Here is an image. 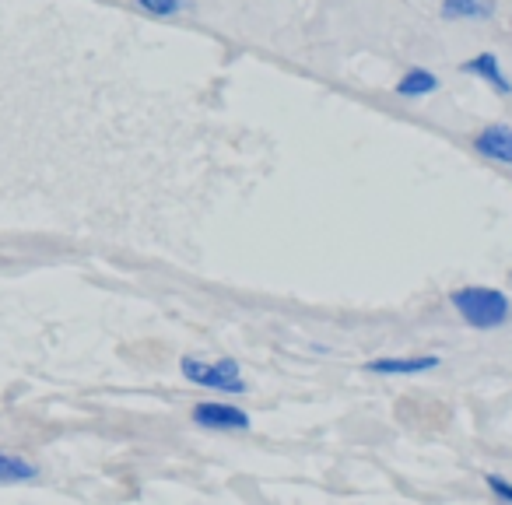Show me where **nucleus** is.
Returning <instances> with one entry per match:
<instances>
[{"mask_svg": "<svg viewBox=\"0 0 512 505\" xmlns=\"http://www.w3.org/2000/svg\"><path fill=\"white\" fill-rule=\"evenodd\" d=\"M449 302H453V309L463 316V323H470L474 330H498V327H505L512 316L509 295L498 292V288L467 285L449 295Z\"/></svg>", "mask_w": 512, "mask_h": 505, "instance_id": "nucleus-1", "label": "nucleus"}, {"mask_svg": "<svg viewBox=\"0 0 512 505\" xmlns=\"http://www.w3.org/2000/svg\"><path fill=\"white\" fill-rule=\"evenodd\" d=\"M186 383L204 386V390H218V393H246V379H242L239 365L232 358H218V362H204V358L186 355L179 362Z\"/></svg>", "mask_w": 512, "mask_h": 505, "instance_id": "nucleus-2", "label": "nucleus"}, {"mask_svg": "<svg viewBox=\"0 0 512 505\" xmlns=\"http://www.w3.org/2000/svg\"><path fill=\"white\" fill-rule=\"evenodd\" d=\"M193 425L211 428V432H249L253 421L242 407L235 404H221V400H200L193 407Z\"/></svg>", "mask_w": 512, "mask_h": 505, "instance_id": "nucleus-3", "label": "nucleus"}, {"mask_svg": "<svg viewBox=\"0 0 512 505\" xmlns=\"http://www.w3.org/2000/svg\"><path fill=\"white\" fill-rule=\"evenodd\" d=\"M474 151L484 155L488 162H498L505 169H512V127H502V123H491L481 134L474 137Z\"/></svg>", "mask_w": 512, "mask_h": 505, "instance_id": "nucleus-4", "label": "nucleus"}, {"mask_svg": "<svg viewBox=\"0 0 512 505\" xmlns=\"http://www.w3.org/2000/svg\"><path fill=\"white\" fill-rule=\"evenodd\" d=\"M463 74H470V78H477L488 88H495L502 99H509L512 95V81H509V74L502 71V60H498L495 53H477V57H470L467 64H463Z\"/></svg>", "mask_w": 512, "mask_h": 505, "instance_id": "nucleus-5", "label": "nucleus"}, {"mask_svg": "<svg viewBox=\"0 0 512 505\" xmlns=\"http://www.w3.org/2000/svg\"><path fill=\"white\" fill-rule=\"evenodd\" d=\"M365 369L376 372V376H418V372H432V369H439V358H435V355L372 358V362H365Z\"/></svg>", "mask_w": 512, "mask_h": 505, "instance_id": "nucleus-6", "label": "nucleus"}, {"mask_svg": "<svg viewBox=\"0 0 512 505\" xmlns=\"http://www.w3.org/2000/svg\"><path fill=\"white\" fill-rule=\"evenodd\" d=\"M495 15L491 0H442V18L449 22H484Z\"/></svg>", "mask_w": 512, "mask_h": 505, "instance_id": "nucleus-7", "label": "nucleus"}, {"mask_svg": "<svg viewBox=\"0 0 512 505\" xmlns=\"http://www.w3.org/2000/svg\"><path fill=\"white\" fill-rule=\"evenodd\" d=\"M39 467L32 460L18 453H8V449H0V484H25V481H36Z\"/></svg>", "mask_w": 512, "mask_h": 505, "instance_id": "nucleus-8", "label": "nucleus"}, {"mask_svg": "<svg viewBox=\"0 0 512 505\" xmlns=\"http://www.w3.org/2000/svg\"><path fill=\"white\" fill-rule=\"evenodd\" d=\"M435 88H439V78H435L432 71H425V67H411V71L397 81L400 99H425V95H432Z\"/></svg>", "mask_w": 512, "mask_h": 505, "instance_id": "nucleus-9", "label": "nucleus"}, {"mask_svg": "<svg viewBox=\"0 0 512 505\" xmlns=\"http://www.w3.org/2000/svg\"><path fill=\"white\" fill-rule=\"evenodd\" d=\"M134 4L151 18H176L186 8V0H134Z\"/></svg>", "mask_w": 512, "mask_h": 505, "instance_id": "nucleus-10", "label": "nucleus"}, {"mask_svg": "<svg viewBox=\"0 0 512 505\" xmlns=\"http://www.w3.org/2000/svg\"><path fill=\"white\" fill-rule=\"evenodd\" d=\"M488 488L498 502H512V481H505L502 474H488Z\"/></svg>", "mask_w": 512, "mask_h": 505, "instance_id": "nucleus-11", "label": "nucleus"}]
</instances>
